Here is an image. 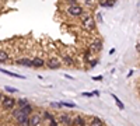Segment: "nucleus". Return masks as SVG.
<instances>
[{
	"mask_svg": "<svg viewBox=\"0 0 140 126\" xmlns=\"http://www.w3.org/2000/svg\"><path fill=\"white\" fill-rule=\"evenodd\" d=\"M81 24H83V27L86 29H94L95 28V21L90 14H84L83 16V21H81Z\"/></svg>",
	"mask_w": 140,
	"mask_h": 126,
	"instance_id": "f257e3e1",
	"label": "nucleus"
},
{
	"mask_svg": "<svg viewBox=\"0 0 140 126\" xmlns=\"http://www.w3.org/2000/svg\"><path fill=\"white\" fill-rule=\"evenodd\" d=\"M67 13L73 17H78V16L83 14V7L78 4H71V6H69V9H67Z\"/></svg>",
	"mask_w": 140,
	"mask_h": 126,
	"instance_id": "f03ea898",
	"label": "nucleus"
},
{
	"mask_svg": "<svg viewBox=\"0 0 140 126\" xmlns=\"http://www.w3.org/2000/svg\"><path fill=\"white\" fill-rule=\"evenodd\" d=\"M2 101H3L2 105L6 108V109H13V108H14V105H16V102H17L16 100H13V98H10V97H3Z\"/></svg>",
	"mask_w": 140,
	"mask_h": 126,
	"instance_id": "7ed1b4c3",
	"label": "nucleus"
},
{
	"mask_svg": "<svg viewBox=\"0 0 140 126\" xmlns=\"http://www.w3.org/2000/svg\"><path fill=\"white\" fill-rule=\"evenodd\" d=\"M46 66L49 67V69H52V70H56V69L60 67V63H59V60H57L56 57H49L48 62H46Z\"/></svg>",
	"mask_w": 140,
	"mask_h": 126,
	"instance_id": "20e7f679",
	"label": "nucleus"
},
{
	"mask_svg": "<svg viewBox=\"0 0 140 126\" xmlns=\"http://www.w3.org/2000/svg\"><path fill=\"white\" fill-rule=\"evenodd\" d=\"M16 119H17V122H18L20 126H30V116H25V115L20 114Z\"/></svg>",
	"mask_w": 140,
	"mask_h": 126,
	"instance_id": "39448f33",
	"label": "nucleus"
},
{
	"mask_svg": "<svg viewBox=\"0 0 140 126\" xmlns=\"http://www.w3.org/2000/svg\"><path fill=\"white\" fill-rule=\"evenodd\" d=\"M41 121H42V118H41L38 114H34L30 116V126H39Z\"/></svg>",
	"mask_w": 140,
	"mask_h": 126,
	"instance_id": "423d86ee",
	"label": "nucleus"
},
{
	"mask_svg": "<svg viewBox=\"0 0 140 126\" xmlns=\"http://www.w3.org/2000/svg\"><path fill=\"white\" fill-rule=\"evenodd\" d=\"M90 49L93 52H100V50H102V42L101 41H95V42H93L90 45Z\"/></svg>",
	"mask_w": 140,
	"mask_h": 126,
	"instance_id": "0eeeda50",
	"label": "nucleus"
},
{
	"mask_svg": "<svg viewBox=\"0 0 140 126\" xmlns=\"http://www.w3.org/2000/svg\"><path fill=\"white\" fill-rule=\"evenodd\" d=\"M71 125H76V126H86L87 123H86V121H84L83 118L77 115L74 119H71Z\"/></svg>",
	"mask_w": 140,
	"mask_h": 126,
	"instance_id": "6e6552de",
	"label": "nucleus"
},
{
	"mask_svg": "<svg viewBox=\"0 0 140 126\" xmlns=\"http://www.w3.org/2000/svg\"><path fill=\"white\" fill-rule=\"evenodd\" d=\"M20 114H23V115H25V116H30V115L32 114V107L31 105H25V107H23V108H20Z\"/></svg>",
	"mask_w": 140,
	"mask_h": 126,
	"instance_id": "1a4fd4ad",
	"label": "nucleus"
},
{
	"mask_svg": "<svg viewBox=\"0 0 140 126\" xmlns=\"http://www.w3.org/2000/svg\"><path fill=\"white\" fill-rule=\"evenodd\" d=\"M31 64L34 67H42L43 64H45V62H43V59H41V57H34L31 60Z\"/></svg>",
	"mask_w": 140,
	"mask_h": 126,
	"instance_id": "9d476101",
	"label": "nucleus"
},
{
	"mask_svg": "<svg viewBox=\"0 0 140 126\" xmlns=\"http://www.w3.org/2000/svg\"><path fill=\"white\" fill-rule=\"evenodd\" d=\"M60 122H62V125H66V126H71V118L69 115H60Z\"/></svg>",
	"mask_w": 140,
	"mask_h": 126,
	"instance_id": "9b49d317",
	"label": "nucleus"
},
{
	"mask_svg": "<svg viewBox=\"0 0 140 126\" xmlns=\"http://www.w3.org/2000/svg\"><path fill=\"white\" fill-rule=\"evenodd\" d=\"M0 71L4 74H7V76H11V77H17V79H24L23 74H18V73H13V71H9V70H4V69H0Z\"/></svg>",
	"mask_w": 140,
	"mask_h": 126,
	"instance_id": "f8f14e48",
	"label": "nucleus"
},
{
	"mask_svg": "<svg viewBox=\"0 0 140 126\" xmlns=\"http://www.w3.org/2000/svg\"><path fill=\"white\" fill-rule=\"evenodd\" d=\"M90 126H104V123L100 118H93L90 121Z\"/></svg>",
	"mask_w": 140,
	"mask_h": 126,
	"instance_id": "ddd939ff",
	"label": "nucleus"
},
{
	"mask_svg": "<svg viewBox=\"0 0 140 126\" xmlns=\"http://www.w3.org/2000/svg\"><path fill=\"white\" fill-rule=\"evenodd\" d=\"M17 63H18V64H24V66H28V67H31V66H32V64H31V60L27 59V57L18 59V60H17Z\"/></svg>",
	"mask_w": 140,
	"mask_h": 126,
	"instance_id": "4468645a",
	"label": "nucleus"
},
{
	"mask_svg": "<svg viewBox=\"0 0 140 126\" xmlns=\"http://www.w3.org/2000/svg\"><path fill=\"white\" fill-rule=\"evenodd\" d=\"M7 60H9L7 52H4V50H0V62L4 63V62H7Z\"/></svg>",
	"mask_w": 140,
	"mask_h": 126,
	"instance_id": "2eb2a0df",
	"label": "nucleus"
},
{
	"mask_svg": "<svg viewBox=\"0 0 140 126\" xmlns=\"http://www.w3.org/2000/svg\"><path fill=\"white\" fill-rule=\"evenodd\" d=\"M100 4H101V7H114L115 3L111 2V0H105V2H100Z\"/></svg>",
	"mask_w": 140,
	"mask_h": 126,
	"instance_id": "dca6fc26",
	"label": "nucleus"
},
{
	"mask_svg": "<svg viewBox=\"0 0 140 126\" xmlns=\"http://www.w3.org/2000/svg\"><path fill=\"white\" fill-rule=\"evenodd\" d=\"M112 98L115 100V102H116V105H118V108H119V109H123V108H125V105L121 102V100H119V98L116 97V95H115V94H112Z\"/></svg>",
	"mask_w": 140,
	"mask_h": 126,
	"instance_id": "f3484780",
	"label": "nucleus"
},
{
	"mask_svg": "<svg viewBox=\"0 0 140 126\" xmlns=\"http://www.w3.org/2000/svg\"><path fill=\"white\" fill-rule=\"evenodd\" d=\"M60 107H69V108H76L74 102H60Z\"/></svg>",
	"mask_w": 140,
	"mask_h": 126,
	"instance_id": "a211bd4d",
	"label": "nucleus"
},
{
	"mask_svg": "<svg viewBox=\"0 0 140 126\" xmlns=\"http://www.w3.org/2000/svg\"><path fill=\"white\" fill-rule=\"evenodd\" d=\"M63 60H64V62H66L67 64H70V66H71V64H73V59H71V57L70 56H63Z\"/></svg>",
	"mask_w": 140,
	"mask_h": 126,
	"instance_id": "6ab92c4d",
	"label": "nucleus"
},
{
	"mask_svg": "<svg viewBox=\"0 0 140 126\" xmlns=\"http://www.w3.org/2000/svg\"><path fill=\"white\" fill-rule=\"evenodd\" d=\"M18 105H20V108H23V107H25V105H28V101L21 98V100H18Z\"/></svg>",
	"mask_w": 140,
	"mask_h": 126,
	"instance_id": "aec40b11",
	"label": "nucleus"
},
{
	"mask_svg": "<svg viewBox=\"0 0 140 126\" xmlns=\"http://www.w3.org/2000/svg\"><path fill=\"white\" fill-rule=\"evenodd\" d=\"M4 90H6V91H9V93H17V91H18L17 88H14V87H10V86H6V87H4Z\"/></svg>",
	"mask_w": 140,
	"mask_h": 126,
	"instance_id": "412c9836",
	"label": "nucleus"
},
{
	"mask_svg": "<svg viewBox=\"0 0 140 126\" xmlns=\"http://www.w3.org/2000/svg\"><path fill=\"white\" fill-rule=\"evenodd\" d=\"M49 126H57V122L55 121V118H52V119L49 121Z\"/></svg>",
	"mask_w": 140,
	"mask_h": 126,
	"instance_id": "4be33fe9",
	"label": "nucleus"
},
{
	"mask_svg": "<svg viewBox=\"0 0 140 126\" xmlns=\"http://www.w3.org/2000/svg\"><path fill=\"white\" fill-rule=\"evenodd\" d=\"M18 115H20V108H18V109H13V116L17 118Z\"/></svg>",
	"mask_w": 140,
	"mask_h": 126,
	"instance_id": "5701e85b",
	"label": "nucleus"
},
{
	"mask_svg": "<svg viewBox=\"0 0 140 126\" xmlns=\"http://www.w3.org/2000/svg\"><path fill=\"white\" fill-rule=\"evenodd\" d=\"M93 80H95V81H101V80H102V76H95V77H93Z\"/></svg>",
	"mask_w": 140,
	"mask_h": 126,
	"instance_id": "b1692460",
	"label": "nucleus"
},
{
	"mask_svg": "<svg viewBox=\"0 0 140 126\" xmlns=\"http://www.w3.org/2000/svg\"><path fill=\"white\" fill-rule=\"evenodd\" d=\"M97 63H98V60H91L90 66H91V67H94V66H95V64H97Z\"/></svg>",
	"mask_w": 140,
	"mask_h": 126,
	"instance_id": "393cba45",
	"label": "nucleus"
},
{
	"mask_svg": "<svg viewBox=\"0 0 140 126\" xmlns=\"http://www.w3.org/2000/svg\"><path fill=\"white\" fill-rule=\"evenodd\" d=\"M83 95H84V97H91L93 93H83Z\"/></svg>",
	"mask_w": 140,
	"mask_h": 126,
	"instance_id": "a878e982",
	"label": "nucleus"
},
{
	"mask_svg": "<svg viewBox=\"0 0 140 126\" xmlns=\"http://www.w3.org/2000/svg\"><path fill=\"white\" fill-rule=\"evenodd\" d=\"M52 107H55V108H60V104H56V102H52Z\"/></svg>",
	"mask_w": 140,
	"mask_h": 126,
	"instance_id": "bb28decb",
	"label": "nucleus"
},
{
	"mask_svg": "<svg viewBox=\"0 0 140 126\" xmlns=\"http://www.w3.org/2000/svg\"><path fill=\"white\" fill-rule=\"evenodd\" d=\"M3 100V95H2V93H0V101H2Z\"/></svg>",
	"mask_w": 140,
	"mask_h": 126,
	"instance_id": "cd10ccee",
	"label": "nucleus"
}]
</instances>
